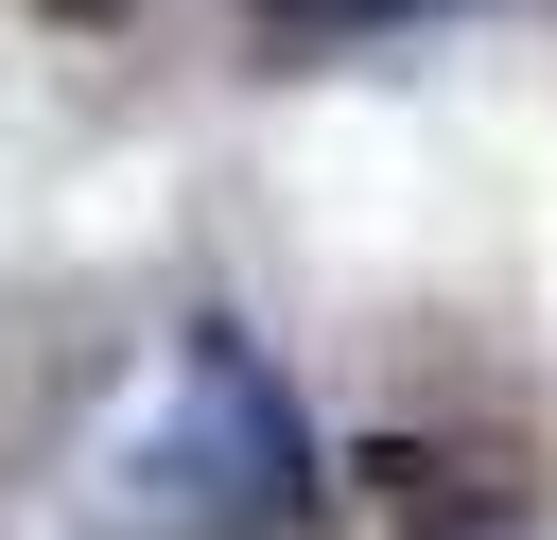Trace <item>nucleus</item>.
I'll return each mask as SVG.
<instances>
[{
	"mask_svg": "<svg viewBox=\"0 0 557 540\" xmlns=\"http://www.w3.org/2000/svg\"><path fill=\"white\" fill-rule=\"evenodd\" d=\"M261 17H278V35H296V17H400V0H261Z\"/></svg>",
	"mask_w": 557,
	"mask_h": 540,
	"instance_id": "f03ea898",
	"label": "nucleus"
},
{
	"mask_svg": "<svg viewBox=\"0 0 557 540\" xmlns=\"http://www.w3.org/2000/svg\"><path fill=\"white\" fill-rule=\"evenodd\" d=\"M348 470H366L383 540H540V470L505 435H366Z\"/></svg>",
	"mask_w": 557,
	"mask_h": 540,
	"instance_id": "f257e3e1",
	"label": "nucleus"
}]
</instances>
